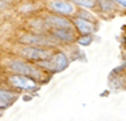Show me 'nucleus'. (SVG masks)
<instances>
[{
  "instance_id": "9d476101",
  "label": "nucleus",
  "mask_w": 126,
  "mask_h": 121,
  "mask_svg": "<svg viewBox=\"0 0 126 121\" xmlns=\"http://www.w3.org/2000/svg\"><path fill=\"white\" fill-rule=\"evenodd\" d=\"M15 98H16V95L9 92V91L0 90V108H4V107L9 106Z\"/></svg>"
},
{
  "instance_id": "9b49d317",
  "label": "nucleus",
  "mask_w": 126,
  "mask_h": 121,
  "mask_svg": "<svg viewBox=\"0 0 126 121\" xmlns=\"http://www.w3.org/2000/svg\"><path fill=\"white\" fill-rule=\"evenodd\" d=\"M100 3V6L102 10H105V12H111V10H113V4L111 0H98Z\"/></svg>"
},
{
  "instance_id": "f8f14e48",
  "label": "nucleus",
  "mask_w": 126,
  "mask_h": 121,
  "mask_svg": "<svg viewBox=\"0 0 126 121\" xmlns=\"http://www.w3.org/2000/svg\"><path fill=\"white\" fill-rule=\"evenodd\" d=\"M75 1L82 6H87V8H92L94 5V0H75Z\"/></svg>"
},
{
  "instance_id": "7ed1b4c3",
  "label": "nucleus",
  "mask_w": 126,
  "mask_h": 121,
  "mask_svg": "<svg viewBox=\"0 0 126 121\" xmlns=\"http://www.w3.org/2000/svg\"><path fill=\"white\" fill-rule=\"evenodd\" d=\"M24 57L29 59H34V60H46L52 56L50 50L43 49V48H38V47H27L20 50Z\"/></svg>"
},
{
  "instance_id": "ddd939ff",
  "label": "nucleus",
  "mask_w": 126,
  "mask_h": 121,
  "mask_svg": "<svg viewBox=\"0 0 126 121\" xmlns=\"http://www.w3.org/2000/svg\"><path fill=\"white\" fill-rule=\"evenodd\" d=\"M91 42H92V38L90 35H83V37H81L78 39V43L82 44V45H88Z\"/></svg>"
},
{
  "instance_id": "1a4fd4ad",
  "label": "nucleus",
  "mask_w": 126,
  "mask_h": 121,
  "mask_svg": "<svg viewBox=\"0 0 126 121\" xmlns=\"http://www.w3.org/2000/svg\"><path fill=\"white\" fill-rule=\"evenodd\" d=\"M53 35L57 37L61 40H64V42H72V40L75 39L72 29H54Z\"/></svg>"
},
{
  "instance_id": "6e6552de",
  "label": "nucleus",
  "mask_w": 126,
  "mask_h": 121,
  "mask_svg": "<svg viewBox=\"0 0 126 121\" xmlns=\"http://www.w3.org/2000/svg\"><path fill=\"white\" fill-rule=\"evenodd\" d=\"M22 42L33 44V45H49V44H52V42L48 38L39 37V35H25L22 38Z\"/></svg>"
},
{
  "instance_id": "f03ea898",
  "label": "nucleus",
  "mask_w": 126,
  "mask_h": 121,
  "mask_svg": "<svg viewBox=\"0 0 126 121\" xmlns=\"http://www.w3.org/2000/svg\"><path fill=\"white\" fill-rule=\"evenodd\" d=\"M13 71L18 75H23V76H27V77H30V78H40L42 77V72L38 71V68H35L33 64L30 63H27V62H23V60H14L10 64Z\"/></svg>"
},
{
  "instance_id": "423d86ee",
  "label": "nucleus",
  "mask_w": 126,
  "mask_h": 121,
  "mask_svg": "<svg viewBox=\"0 0 126 121\" xmlns=\"http://www.w3.org/2000/svg\"><path fill=\"white\" fill-rule=\"evenodd\" d=\"M47 23L54 27L56 29H72V24L68 22L67 19L61 18L57 15H50L47 18Z\"/></svg>"
},
{
  "instance_id": "f257e3e1",
  "label": "nucleus",
  "mask_w": 126,
  "mask_h": 121,
  "mask_svg": "<svg viewBox=\"0 0 126 121\" xmlns=\"http://www.w3.org/2000/svg\"><path fill=\"white\" fill-rule=\"evenodd\" d=\"M39 64L49 71H54V72H61V71L66 69L68 66V59L63 53L52 54L48 59L40 60Z\"/></svg>"
},
{
  "instance_id": "0eeeda50",
  "label": "nucleus",
  "mask_w": 126,
  "mask_h": 121,
  "mask_svg": "<svg viewBox=\"0 0 126 121\" xmlns=\"http://www.w3.org/2000/svg\"><path fill=\"white\" fill-rule=\"evenodd\" d=\"M75 25L77 28V30L82 34V35H90L93 30H94V25L90 22H87V20L85 19H75Z\"/></svg>"
},
{
  "instance_id": "20e7f679",
  "label": "nucleus",
  "mask_w": 126,
  "mask_h": 121,
  "mask_svg": "<svg viewBox=\"0 0 126 121\" xmlns=\"http://www.w3.org/2000/svg\"><path fill=\"white\" fill-rule=\"evenodd\" d=\"M9 82L14 87L20 90H33L35 88V81L30 77L23 76V75H14L9 77Z\"/></svg>"
},
{
  "instance_id": "4468645a",
  "label": "nucleus",
  "mask_w": 126,
  "mask_h": 121,
  "mask_svg": "<svg viewBox=\"0 0 126 121\" xmlns=\"http://www.w3.org/2000/svg\"><path fill=\"white\" fill-rule=\"evenodd\" d=\"M116 3H117V4H120V5H122V6H125V5H126V1H125V0H116Z\"/></svg>"
},
{
  "instance_id": "39448f33",
  "label": "nucleus",
  "mask_w": 126,
  "mask_h": 121,
  "mask_svg": "<svg viewBox=\"0 0 126 121\" xmlns=\"http://www.w3.org/2000/svg\"><path fill=\"white\" fill-rule=\"evenodd\" d=\"M50 8L54 10L58 14H63V15H68L75 12V6L68 1H62V0H56L50 4Z\"/></svg>"
}]
</instances>
